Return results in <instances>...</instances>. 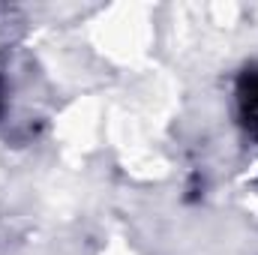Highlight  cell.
<instances>
[{"label": "cell", "instance_id": "cell-1", "mask_svg": "<svg viewBox=\"0 0 258 255\" xmlns=\"http://www.w3.org/2000/svg\"><path fill=\"white\" fill-rule=\"evenodd\" d=\"M240 105H243V117L258 126V72H249L240 84Z\"/></svg>", "mask_w": 258, "mask_h": 255}]
</instances>
